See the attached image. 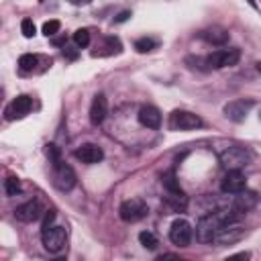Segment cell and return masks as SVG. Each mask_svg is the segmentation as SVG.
<instances>
[{"label": "cell", "instance_id": "3", "mask_svg": "<svg viewBox=\"0 0 261 261\" xmlns=\"http://www.w3.org/2000/svg\"><path fill=\"white\" fill-rule=\"evenodd\" d=\"M147 212H149L147 204H145L143 200H139V198L124 200V202L120 204V208H118V214H120V218H122L124 222H137V220L145 218Z\"/></svg>", "mask_w": 261, "mask_h": 261}, {"label": "cell", "instance_id": "30", "mask_svg": "<svg viewBox=\"0 0 261 261\" xmlns=\"http://www.w3.org/2000/svg\"><path fill=\"white\" fill-rule=\"evenodd\" d=\"M224 261H249V253H234V255L226 257Z\"/></svg>", "mask_w": 261, "mask_h": 261}, {"label": "cell", "instance_id": "28", "mask_svg": "<svg viewBox=\"0 0 261 261\" xmlns=\"http://www.w3.org/2000/svg\"><path fill=\"white\" fill-rule=\"evenodd\" d=\"M47 155H49V159L53 161V165H57V163H61V159H59V149L55 147V145H47Z\"/></svg>", "mask_w": 261, "mask_h": 261}, {"label": "cell", "instance_id": "17", "mask_svg": "<svg viewBox=\"0 0 261 261\" xmlns=\"http://www.w3.org/2000/svg\"><path fill=\"white\" fill-rule=\"evenodd\" d=\"M255 204H257V194H255V192H247V190H243V192H239V194L234 196V204H232V208H234L239 214H245V212H249Z\"/></svg>", "mask_w": 261, "mask_h": 261}, {"label": "cell", "instance_id": "16", "mask_svg": "<svg viewBox=\"0 0 261 261\" xmlns=\"http://www.w3.org/2000/svg\"><path fill=\"white\" fill-rule=\"evenodd\" d=\"M106 110H108L106 98L102 94L94 96L92 106H90V120H92V124H102V120L106 118Z\"/></svg>", "mask_w": 261, "mask_h": 261}, {"label": "cell", "instance_id": "9", "mask_svg": "<svg viewBox=\"0 0 261 261\" xmlns=\"http://www.w3.org/2000/svg\"><path fill=\"white\" fill-rule=\"evenodd\" d=\"M41 214H43V206H41L39 200H29V202L20 204V206L14 210V216H16V220H20V222H35V220L41 218Z\"/></svg>", "mask_w": 261, "mask_h": 261}, {"label": "cell", "instance_id": "22", "mask_svg": "<svg viewBox=\"0 0 261 261\" xmlns=\"http://www.w3.org/2000/svg\"><path fill=\"white\" fill-rule=\"evenodd\" d=\"M73 43L77 45V47H88L90 45V31L88 29H77L75 33H73Z\"/></svg>", "mask_w": 261, "mask_h": 261}, {"label": "cell", "instance_id": "7", "mask_svg": "<svg viewBox=\"0 0 261 261\" xmlns=\"http://www.w3.org/2000/svg\"><path fill=\"white\" fill-rule=\"evenodd\" d=\"M43 245L49 253H59L63 247H65V228L63 226H51V228H45L43 234Z\"/></svg>", "mask_w": 261, "mask_h": 261}, {"label": "cell", "instance_id": "11", "mask_svg": "<svg viewBox=\"0 0 261 261\" xmlns=\"http://www.w3.org/2000/svg\"><path fill=\"white\" fill-rule=\"evenodd\" d=\"M245 186H247V179L241 171H226V175L222 177L220 190L224 194H239L245 190Z\"/></svg>", "mask_w": 261, "mask_h": 261}, {"label": "cell", "instance_id": "31", "mask_svg": "<svg viewBox=\"0 0 261 261\" xmlns=\"http://www.w3.org/2000/svg\"><path fill=\"white\" fill-rule=\"evenodd\" d=\"M63 57H67V59H75V57H77V51H75L73 47H63Z\"/></svg>", "mask_w": 261, "mask_h": 261}, {"label": "cell", "instance_id": "24", "mask_svg": "<svg viewBox=\"0 0 261 261\" xmlns=\"http://www.w3.org/2000/svg\"><path fill=\"white\" fill-rule=\"evenodd\" d=\"M4 192H6V196H16L20 192V181L16 177H6L4 179Z\"/></svg>", "mask_w": 261, "mask_h": 261}, {"label": "cell", "instance_id": "32", "mask_svg": "<svg viewBox=\"0 0 261 261\" xmlns=\"http://www.w3.org/2000/svg\"><path fill=\"white\" fill-rule=\"evenodd\" d=\"M157 261H186V259H181V257H177L173 253H167V255H161Z\"/></svg>", "mask_w": 261, "mask_h": 261}, {"label": "cell", "instance_id": "18", "mask_svg": "<svg viewBox=\"0 0 261 261\" xmlns=\"http://www.w3.org/2000/svg\"><path fill=\"white\" fill-rule=\"evenodd\" d=\"M165 202H167V206H169L171 210H175V212H184L186 206H188V198H186L184 192H167Z\"/></svg>", "mask_w": 261, "mask_h": 261}, {"label": "cell", "instance_id": "8", "mask_svg": "<svg viewBox=\"0 0 261 261\" xmlns=\"http://www.w3.org/2000/svg\"><path fill=\"white\" fill-rule=\"evenodd\" d=\"M169 241L173 245H177V247H188L190 241H192V226H190V222L184 220V218L175 220L171 224V228H169Z\"/></svg>", "mask_w": 261, "mask_h": 261}, {"label": "cell", "instance_id": "21", "mask_svg": "<svg viewBox=\"0 0 261 261\" xmlns=\"http://www.w3.org/2000/svg\"><path fill=\"white\" fill-rule=\"evenodd\" d=\"M155 47H157V41H153V39H149V37H143V39H137V41H135V49H137L139 53L153 51Z\"/></svg>", "mask_w": 261, "mask_h": 261}, {"label": "cell", "instance_id": "19", "mask_svg": "<svg viewBox=\"0 0 261 261\" xmlns=\"http://www.w3.org/2000/svg\"><path fill=\"white\" fill-rule=\"evenodd\" d=\"M202 37L208 43H212V45H224L228 41V33L224 29H218V27H212L208 31H202Z\"/></svg>", "mask_w": 261, "mask_h": 261}, {"label": "cell", "instance_id": "26", "mask_svg": "<svg viewBox=\"0 0 261 261\" xmlns=\"http://www.w3.org/2000/svg\"><path fill=\"white\" fill-rule=\"evenodd\" d=\"M20 31H22V35H24V37H29V39H31V37L37 33V29H35V22H33L31 18H24V20L20 22Z\"/></svg>", "mask_w": 261, "mask_h": 261}, {"label": "cell", "instance_id": "5", "mask_svg": "<svg viewBox=\"0 0 261 261\" xmlns=\"http://www.w3.org/2000/svg\"><path fill=\"white\" fill-rule=\"evenodd\" d=\"M241 59V51L239 49H220V51H214L206 57V65L208 67H214V69H220V67H230V65H237Z\"/></svg>", "mask_w": 261, "mask_h": 261}, {"label": "cell", "instance_id": "10", "mask_svg": "<svg viewBox=\"0 0 261 261\" xmlns=\"http://www.w3.org/2000/svg\"><path fill=\"white\" fill-rule=\"evenodd\" d=\"M251 108H253V102L251 100H232V102H228L224 106V114L232 122H243Z\"/></svg>", "mask_w": 261, "mask_h": 261}, {"label": "cell", "instance_id": "33", "mask_svg": "<svg viewBox=\"0 0 261 261\" xmlns=\"http://www.w3.org/2000/svg\"><path fill=\"white\" fill-rule=\"evenodd\" d=\"M128 16H130V12H128V10H122V12H120V14L114 18V22H124Z\"/></svg>", "mask_w": 261, "mask_h": 261}, {"label": "cell", "instance_id": "25", "mask_svg": "<svg viewBox=\"0 0 261 261\" xmlns=\"http://www.w3.org/2000/svg\"><path fill=\"white\" fill-rule=\"evenodd\" d=\"M163 186L167 188V192H181V190H179V184H177V179H175V173H173V171H167V173L163 175Z\"/></svg>", "mask_w": 261, "mask_h": 261}, {"label": "cell", "instance_id": "2", "mask_svg": "<svg viewBox=\"0 0 261 261\" xmlns=\"http://www.w3.org/2000/svg\"><path fill=\"white\" fill-rule=\"evenodd\" d=\"M251 161V153L245 149V147H228L220 153V163L226 171H239L243 169L245 165H249Z\"/></svg>", "mask_w": 261, "mask_h": 261}, {"label": "cell", "instance_id": "13", "mask_svg": "<svg viewBox=\"0 0 261 261\" xmlns=\"http://www.w3.org/2000/svg\"><path fill=\"white\" fill-rule=\"evenodd\" d=\"M31 108H33V100L29 98V96H16L12 102H10V106L6 108V118H22V116H27L29 112H31Z\"/></svg>", "mask_w": 261, "mask_h": 261}, {"label": "cell", "instance_id": "29", "mask_svg": "<svg viewBox=\"0 0 261 261\" xmlns=\"http://www.w3.org/2000/svg\"><path fill=\"white\" fill-rule=\"evenodd\" d=\"M53 220H55V210H47L45 212V218H43V230L45 228H51Z\"/></svg>", "mask_w": 261, "mask_h": 261}, {"label": "cell", "instance_id": "6", "mask_svg": "<svg viewBox=\"0 0 261 261\" xmlns=\"http://www.w3.org/2000/svg\"><path fill=\"white\" fill-rule=\"evenodd\" d=\"M53 186L61 192H69L75 186V173L69 165L65 163H57L53 165Z\"/></svg>", "mask_w": 261, "mask_h": 261}, {"label": "cell", "instance_id": "20", "mask_svg": "<svg viewBox=\"0 0 261 261\" xmlns=\"http://www.w3.org/2000/svg\"><path fill=\"white\" fill-rule=\"evenodd\" d=\"M139 241H141V245L145 247V249H149V251H153L159 243H157V237L153 234V232H149V230H143V232H139Z\"/></svg>", "mask_w": 261, "mask_h": 261}, {"label": "cell", "instance_id": "14", "mask_svg": "<svg viewBox=\"0 0 261 261\" xmlns=\"http://www.w3.org/2000/svg\"><path fill=\"white\" fill-rule=\"evenodd\" d=\"M73 155H75V157H77L82 163H88V165H94V163L102 161V157H104L102 149H100L98 145H92V143H86V145L77 147Z\"/></svg>", "mask_w": 261, "mask_h": 261}, {"label": "cell", "instance_id": "27", "mask_svg": "<svg viewBox=\"0 0 261 261\" xmlns=\"http://www.w3.org/2000/svg\"><path fill=\"white\" fill-rule=\"evenodd\" d=\"M59 20H47L45 24H43V35H47V37H53L57 31H59Z\"/></svg>", "mask_w": 261, "mask_h": 261}, {"label": "cell", "instance_id": "34", "mask_svg": "<svg viewBox=\"0 0 261 261\" xmlns=\"http://www.w3.org/2000/svg\"><path fill=\"white\" fill-rule=\"evenodd\" d=\"M55 261H65V259H61V257H59V259H55Z\"/></svg>", "mask_w": 261, "mask_h": 261}, {"label": "cell", "instance_id": "1", "mask_svg": "<svg viewBox=\"0 0 261 261\" xmlns=\"http://www.w3.org/2000/svg\"><path fill=\"white\" fill-rule=\"evenodd\" d=\"M239 218V212L234 208H222V210H214L206 216H202L196 224V239L200 243H212L214 237L226 226V224H232L237 222Z\"/></svg>", "mask_w": 261, "mask_h": 261}, {"label": "cell", "instance_id": "23", "mask_svg": "<svg viewBox=\"0 0 261 261\" xmlns=\"http://www.w3.org/2000/svg\"><path fill=\"white\" fill-rule=\"evenodd\" d=\"M18 65H20L22 71H31V69L37 65V55H33V53H24V55H20Z\"/></svg>", "mask_w": 261, "mask_h": 261}, {"label": "cell", "instance_id": "4", "mask_svg": "<svg viewBox=\"0 0 261 261\" xmlns=\"http://www.w3.org/2000/svg\"><path fill=\"white\" fill-rule=\"evenodd\" d=\"M169 126L173 130H194L202 126V118L188 110H173L169 116Z\"/></svg>", "mask_w": 261, "mask_h": 261}, {"label": "cell", "instance_id": "12", "mask_svg": "<svg viewBox=\"0 0 261 261\" xmlns=\"http://www.w3.org/2000/svg\"><path fill=\"white\" fill-rule=\"evenodd\" d=\"M245 234V228L239 224V222H232V224H226L216 237L212 243H218V245H232L237 241H241Z\"/></svg>", "mask_w": 261, "mask_h": 261}, {"label": "cell", "instance_id": "15", "mask_svg": "<svg viewBox=\"0 0 261 261\" xmlns=\"http://www.w3.org/2000/svg\"><path fill=\"white\" fill-rule=\"evenodd\" d=\"M139 122L147 128H159L161 126V114L155 106H143L139 110Z\"/></svg>", "mask_w": 261, "mask_h": 261}]
</instances>
